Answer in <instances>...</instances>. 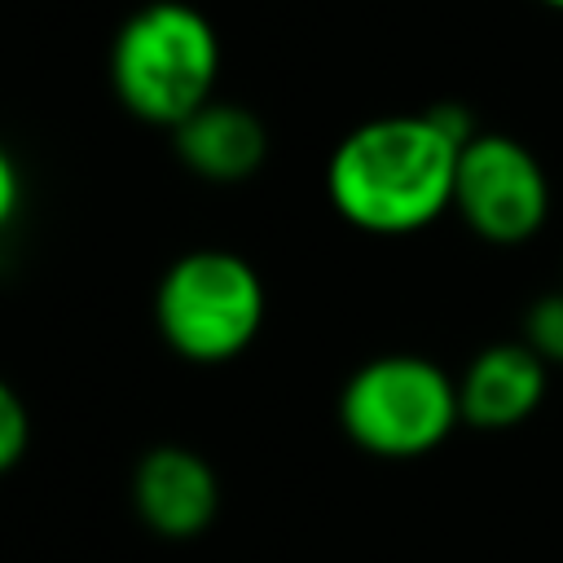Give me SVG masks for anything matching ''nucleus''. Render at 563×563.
<instances>
[{
  "instance_id": "nucleus-1",
  "label": "nucleus",
  "mask_w": 563,
  "mask_h": 563,
  "mask_svg": "<svg viewBox=\"0 0 563 563\" xmlns=\"http://www.w3.org/2000/svg\"><path fill=\"white\" fill-rule=\"evenodd\" d=\"M462 145L427 114H383L352 128L330 163L325 194L334 211L365 233H418L453 207Z\"/></svg>"
},
{
  "instance_id": "nucleus-2",
  "label": "nucleus",
  "mask_w": 563,
  "mask_h": 563,
  "mask_svg": "<svg viewBox=\"0 0 563 563\" xmlns=\"http://www.w3.org/2000/svg\"><path fill=\"white\" fill-rule=\"evenodd\" d=\"M220 79V35L207 13L185 0L141 4L114 35L110 84L119 101L158 128L202 110Z\"/></svg>"
},
{
  "instance_id": "nucleus-3",
  "label": "nucleus",
  "mask_w": 563,
  "mask_h": 563,
  "mask_svg": "<svg viewBox=\"0 0 563 563\" xmlns=\"http://www.w3.org/2000/svg\"><path fill=\"white\" fill-rule=\"evenodd\" d=\"M462 422L457 378L413 352L365 361L339 396L343 435L374 457H422Z\"/></svg>"
},
{
  "instance_id": "nucleus-4",
  "label": "nucleus",
  "mask_w": 563,
  "mask_h": 563,
  "mask_svg": "<svg viewBox=\"0 0 563 563\" xmlns=\"http://www.w3.org/2000/svg\"><path fill=\"white\" fill-rule=\"evenodd\" d=\"M154 321L172 352L198 365H216L251 347L264 321V282L233 251L180 255L154 295Z\"/></svg>"
},
{
  "instance_id": "nucleus-5",
  "label": "nucleus",
  "mask_w": 563,
  "mask_h": 563,
  "mask_svg": "<svg viewBox=\"0 0 563 563\" xmlns=\"http://www.w3.org/2000/svg\"><path fill=\"white\" fill-rule=\"evenodd\" d=\"M453 211L475 238L493 246H519L550 220V176L523 141L506 132H479L457 154Z\"/></svg>"
},
{
  "instance_id": "nucleus-6",
  "label": "nucleus",
  "mask_w": 563,
  "mask_h": 563,
  "mask_svg": "<svg viewBox=\"0 0 563 563\" xmlns=\"http://www.w3.org/2000/svg\"><path fill=\"white\" fill-rule=\"evenodd\" d=\"M132 506L136 515L172 541L198 537L211 528L220 510V479L207 457L180 444H158L136 462L132 475Z\"/></svg>"
},
{
  "instance_id": "nucleus-7",
  "label": "nucleus",
  "mask_w": 563,
  "mask_h": 563,
  "mask_svg": "<svg viewBox=\"0 0 563 563\" xmlns=\"http://www.w3.org/2000/svg\"><path fill=\"white\" fill-rule=\"evenodd\" d=\"M550 391V365L523 343H488L475 352L457 378L462 422L479 431H510L541 409Z\"/></svg>"
},
{
  "instance_id": "nucleus-8",
  "label": "nucleus",
  "mask_w": 563,
  "mask_h": 563,
  "mask_svg": "<svg viewBox=\"0 0 563 563\" xmlns=\"http://www.w3.org/2000/svg\"><path fill=\"white\" fill-rule=\"evenodd\" d=\"M172 141H176V158L198 172L202 180H246L264 154H268V132L264 123L233 106V101H207L202 110H194L185 123L172 128Z\"/></svg>"
},
{
  "instance_id": "nucleus-9",
  "label": "nucleus",
  "mask_w": 563,
  "mask_h": 563,
  "mask_svg": "<svg viewBox=\"0 0 563 563\" xmlns=\"http://www.w3.org/2000/svg\"><path fill=\"white\" fill-rule=\"evenodd\" d=\"M523 343L554 369H563V290H550L523 312Z\"/></svg>"
},
{
  "instance_id": "nucleus-10",
  "label": "nucleus",
  "mask_w": 563,
  "mask_h": 563,
  "mask_svg": "<svg viewBox=\"0 0 563 563\" xmlns=\"http://www.w3.org/2000/svg\"><path fill=\"white\" fill-rule=\"evenodd\" d=\"M26 444H31V413L22 396L0 378V475L22 462Z\"/></svg>"
},
{
  "instance_id": "nucleus-11",
  "label": "nucleus",
  "mask_w": 563,
  "mask_h": 563,
  "mask_svg": "<svg viewBox=\"0 0 563 563\" xmlns=\"http://www.w3.org/2000/svg\"><path fill=\"white\" fill-rule=\"evenodd\" d=\"M18 202H22V176H18L13 154L0 145V229L18 216Z\"/></svg>"
},
{
  "instance_id": "nucleus-12",
  "label": "nucleus",
  "mask_w": 563,
  "mask_h": 563,
  "mask_svg": "<svg viewBox=\"0 0 563 563\" xmlns=\"http://www.w3.org/2000/svg\"><path fill=\"white\" fill-rule=\"evenodd\" d=\"M537 4H545V9H559V13H563V0H537Z\"/></svg>"
}]
</instances>
